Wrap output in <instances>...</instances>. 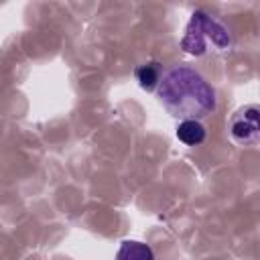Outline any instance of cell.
<instances>
[{"label":"cell","instance_id":"6","mask_svg":"<svg viewBox=\"0 0 260 260\" xmlns=\"http://www.w3.org/2000/svg\"><path fill=\"white\" fill-rule=\"evenodd\" d=\"M134 77H136V81L142 89H146V91L156 89V85L160 81V63L148 61V63L138 65L136 71H134Z\"/></svg>","mask_w":260,"mask_h":260},{"label":"cell","instance_id":"5","mask_svg":"<svg viewBox=\"0 0 260 260\" xmlns=\"http://www.w3.org/2000/svg\"><path fill=\"white\" fill-rule=\"evenodd\" d=\"M114 260H154V252L148 244L138 240H124Z\"/></svg>","mask_w":260,"mask_h":260},{"label":"cell","instance_id":"4","mask_svg":"<svg viewBox=\"0 0 260 260\" xmlns=\"http://www.w3.org/2000/svg\"><path fill=\"white\" fill-rule=\"evenodd\" d=\"M175 134L185 146H199L207 138V130L201 124V120H181L177 124Z\"/></svg>","mask_w":260,"mask_h":260},{"label":"cell","instance_id":"1","mask_svg":"<svg viewBox=\"0 0 260 260\" xmlns=\"http://www.w3.org/2000/svg\"><path fill=\"white\" fill-rule=\"evenodd\" d=\"M156 95L167 112L181 120H201L217 106L213 85L189 65H177L162 73Z\"/></svg>","mask_w":260,"mask_h":260},{"label":"cell","instance_id":"2","mask_svg":"<svg viewBox=\"0 0 260 260\" xmlns=\"http://www.w3.org/2000/svg\"><path fill=\"white\" fill-rule=\"evenodd\" d=\"M234 47V37L228 26L205 10H195L187 22L185 35L181 39V49L193 57H203L209 53H230Z\"/></svg>","mask_w":260,"mask_h":260},{"label":"cell","instance_id":"3","mask_svg":"<svg viewBox=\"0 0 260 260\" xmlns=\"http://www.w3.org/2000/svg\"><path fill=\"white\" fill-rule=\"evenodd\" d=\"M232 138L238 144L244 146H256L260 138V126H258V106H244L240 108L232 122H230Z\"/></svg>","mask_w":260,"mask_h":260}]
</instances>
